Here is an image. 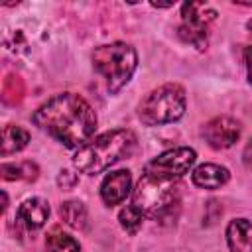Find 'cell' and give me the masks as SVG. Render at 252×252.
Here are the masks:
<instances>
[{
  "mask_svg": "<svg viewBox=\"0 0 252 252\" xmlns=\"http://www.w3.org/2000/svg\"><path fill=\"white\" fill-rule=\"evenodd\" d=\"M33 124L67 148H81L96 128L93 106L75 93H63L41 104L33 116Z\"/></svg>",
  "mask_w": 252,
  "mask_h": 252,
  "instance_id": "obj_1",
  "label": "cell"
},
{
  "mask_svg": "<svg viewBox=\"0 0 252 252\" xmlns=\"http://www.w3.org/2000/svg\"><path fill=\"white\" fill-rule=\"evenodd\" d=\"M134 146H136V136L132 130H122V128L110 130L96 136L89 144L81 146L73 158V163L79 171L87 175H94L104 171L118 159L130 156Z\"/></svg>",
  "mask_w": 252,
  "mask_h": 252,
  "instance_id": "obj_2",
  "label": "cell"
},
{
  "mask_svg": "<svg viewBox=\"0 0 252 252\" xmlns=\"http://www.w3.org/2000/svg\"><path fill=\"white\" fill-rule=\"evenodd\" d=\"M136 65L138 57L134 47L122 41L100 45L93 53V67L106 79V89L110 93H118L130 81Z\"/></svg>",
  "mask_w": 252,
  "mask_h": 252,
  "instance_id": "obj_3",
  "label": "cell"
},
{
  "mask_svg": "<svg viewBox=\"0 0 252 252\" xmlns=\"http://www.w3.org/2000/svg\"><path fill=\"white\" fill-rule=\"evenodd\" d=\"M183 112H185V91L175 83H167L152 91L140 102L138 108L140 120L148 126L179 120Z\"/></svg>",
  "mask_w": 252,
  "mask_h": 252,
  "instance_id": "obj_4",
  "label": "cell"
},
{
  "mask_svg": "<svg viewBox=\"0 0 252 252\" xmlns=\"http://www.w3.org/2000/svg\"><path fill=\"white\" fill-rule=\"evenodd\" d=\"M193 161H195V152L191 148H175L154 158L144 167L142 177L161 185H175L179 177H183L189 171Z\"/></svg>",
  "mask_w": 252,
  "mask_h": 252,
  "instance_id": "obj_5",
  "label": "cell"
},
{
  "mask_svg": "<svg viewBox=\"0 0 252 252\" xmlns=\"http://www.w3.org/2000/svg\"><path fill=\"white\" fill-rule=\"evenodd\" d=\"M181 16L183 24L179 26V35L197 49H205L207 26L217 18V10H213L205 2H187L181 6Z\"/></svg>",
  "mask_w": 252,
  "mask_h": 252,
  "instance_id": "obj_6",
  "label": "cell"
},
{
  "mask_svg": "<svg viewBox=\"0 0 252 252\" xmlns=\"http://www.w3.org/2000/svg\"><path fill=\"white\" fill-rule=\"evenodd\" d=\"M205 140L215 150L230 148L240 136V124L230 116H217L205 124Z\"/></svg>",
  "mask_w": 252,
  "mask_h": 252,
  "instance_id": "obj_7",
  "label": "cell"
},
{
  "mask_svg": "<svg viewBox=\"0 0 252 252\" xmlns=\"http://www.w3.org/2000/svg\"><path fill=\"white\" fill-rule=\"evenodd\" d=\"M132 189V175L128 169H118V171H110L102 185H100V197L106 205H118L122 203L128 193Z\"/></svg>",
  "mask_w": 252,
  "mask_h": 252,
  "instance_id": "obj_8",
  "label": "cell"
},
{
  "mask_svg": "<svg viewBox=\"0 0 252 252\" xmlns=\"http://www.w3.org/2000/svg\"><path fill=\"white\" fill-rule=\"evenodd\" d=\"M47 217H49V205H47V201H43L39 197L24 201L16 215L18 222H22L26 228H32V230L43 226Z\"/></svg>",
  "mask_w": 252,
  "mask_h": 252,
  "instance_id": "obj_9",
  "label": "cell"
},
{
  "mask_svg": "<svg viewBox=\"0 0 252 252\" xmlns=\"http://www.w3.org/2000/svg\"><path fill=\"white\" fill-rule=\"evenodd\" d=\"M226 240L230 252H252V222L234 219L226 228Z\"/></svg>",
  "mask_w": 252,
  "mask_h": 252,
  "instance_id": "obj_10",
  "label": "cell"
},
{
  "mask_svg": "<svg viewBox=\"0 0 252 252\" xmlns=\"http://www.w3.org/2000/svg\"><path fill=\"white\" fill-rule=\"evenodd\" d=\"M228 177H230L228 169L222 165H215V163H203L191 175L193 183L203 189H219L220 185L228 181Z\"/></svg>",
  "mask_w": 252,
  "mask_h": 252,
  "instance_id": "obj_11",
  "label": "cell"
},
{
  "mask_svg": "<svg viewBox=\"0 0 252 252\" xmlns=\"http://www.w3.org/2000/svg\"><path fill=\"white\" fill-rule=\"evenodd\" d=\"M59 217L63 219V222H67L69 226L77 228V230H87L89 226V215L87 209L81 201H65L59 207Z\"/></svg>",
  "mask_w": 252,
  "mask_h": 252,
  "instance_id": "obj_12",
  "label": "cell"
},
{
  "mask_svg": "<svg viewBox=\"0 0 252 252\" xmlns=\"http://www.w3.org/2000/svg\"><path fill=\"white\" fill-rule=\"evenodd\" d=\"M28 142H30V134L24 128L8 124L2 132V156H10L24 150Z\"/></svg>",
  "mask_w": 252,
  "mask_h": 252,
  "instance_id": "obj_13",
  "label": "cell"
},
{
  "mask_svg": "<svg viewBox=\"0 0 252 252\" xmlns=\"http://www.w3.org/2000/svg\"><path fill=\"white\" fill-rule=\"evenodd\" d=\"M0 173L4 179H26V181H33L39 173L37 165L32 161H22V163H2Z\"/></svg>",
  "mask_w": 252,
  "mask_h": 252,
  "instance_id": "obj_14",
  "label": "cell"
},
{
  "mask_svg": "<svg viewBox=\"0 0 252 252\" xmlns=\"http://www.w3.org/2000/svg\"><path fill=\"white\" fill-rule=\"evenodd\" d=\"M45 244H47V250H49V252H81L79 242H77L73 236L61 232L59 228H53V230L47 234Z\"/></svg>",
  "mask_w": 252,
  "mask_h": 252,
  "instance_id": "obj_15",
  "label": "cell"
},
{
  "mask_svg": "<svg viewBox=\"0 0 252 252\" xmlns=\"http://www.w3.org/2000/svg\"><path fill=\"white\" fill-rule=\"evenodd\" d=\"M26 87L24 81L18 75H8L2 83V102L8 106H16L22 98H24Z\"/></svg>",
  "mask_w": 252,
  "mask_h": 252,
  "instance_id": "obj_16",
  "label": "cell"
},
{
  "mask_svg": "<svg viewBox=\"0 0 252 252\" xmlns=\"http://www.w3.org/2000/svg\"><path fill=\"white\" fill-rule=\"evenodd\" d=\"M118 220H120V224H122V228H124V230H128L130 234H134V232H138V228L142 226L144 213H142L138 207L130 205V207H126V209H122V211H120Z\"/></svg>",
  "mask_w": 252,
  "mask_h": 252,
  "instance_id": "obj_17",
  "label": "cell"
},
{
  "mask_svg": "<svg viewBox=\"0 0 252 252\" xmlns=\"http://www.w3.org/2000/svg\"><path fill=\"white\" fill-rule=\"evenodd\" d=\"M57 183L63 187V189H67V187H73L75 183H77V177L71 173V171H67V169H63L61 173H59V179H57Z\"/></svg>",
  "mask_w": 252,
  "mask_h": 252,
  "instance_id": "obj_18",
  "label": "cell"
},
{
  "mask_svg": "<svg viewBox=\"0 0 252 252\" xmlns=\"http://www.w3.org/2000/svg\"><path fill=\"white\" fill-rule=\"evenodd\" d=\"M242 159H244V165H246L248 169H252V138H250V142H248L246 148H244Z\"/></svg>",
  "mask_w": 252,
  "mask_h": 252,
  "instance_id": "obj_19",
  "label": "cell"
},
{
  "mask_svg": "<svg viewBox=\"0 0 252 252\" xmlns=\"http://www.w3.org/2000/svg\"><path fill=\"white\" fill-rule=\"evenodd\" d=\"M244 59H246V69H248V81H250V85H252V47H246Z\"/></svg>",
  "mask_w": 252,
  "mask_h": 252,
  "instance_id": "obj_20",
  "label": "cell"
},
{
  "mask_svg": "<svg viewBox=\"0 0 252 252\" xmlns=\"http://www.w3.org/2000/svg\"><path fill=\"white\" fill-rule=\"evenodd\" d=\"M246 26H248V30H252V20H250V22H248Z\"/></svg>",
  "mask_w": 252,
  "mask_h": 252,
  "instance_id": "obj_21",
  "label": "cell"
}]
</instances>
